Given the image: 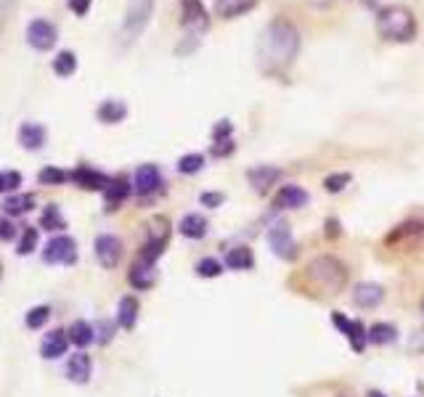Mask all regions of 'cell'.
<instances>
[{"instance_id":"f546056e","label":"cell","mask_w":424,"mask_h":397,"mask_svg":"<svg viewBox=\"0 0 424 397\" xmlns=\"http://www.w3.org/2000/svg\"><path fill=\"white\" fill-rule=\"evenodd\" d=\"M37 180H40L43 186H61V183L72 180V173L59 170V167H43V170L37 173Z\"/></svg>"},{"instance_id":"d590c367","label":"cell","mask_w":424,"mask_h":397,"mask_svg":"<svg viewBox=\"0 0 424 397\" xmlns=\"http://www.w3.org/2000/svg\"><path fill=\"white\" fill-rule=\"evenodd\" d=\"M21 186V175L16 170H8V173H0V193L16 191Z\"/></svg>"},{"instance_id":"ffe728a7","label":"cell","mask_w":424,"mask_h":397,"mask_svg":"<svg viewBox=\"0 0 424 397\" xmlns=\"http://www.w3.org/2000/svg\"><path fill=\"white\" fill-rule=\"evenodd\" d=\"M130 191H133V186L127 183V177H112L109 180V186H106V204H109V209H117V204L120 202H125L127 196H130Z\"/></svg>"},{"instance_id":"bcb514c9","label":"cell","mask_w":424,"mask_h":397,"mask_svg":"<svg viewBox=\"0 0 424 397\" xmlns=\"http://www.w3.org/2000/svg\"><path fill=\"white\" fill-rule=\"evenodd\" d=\"M422 312H424V297H422Z\"/></svg>"},{"instance_id":"7c38bea8","label":"cell","mask_w":424,"mask_h":397,"mask_svg":"<svg viewBox=\"0 0 424 397\" xmlns=\"http://www.w3.org/2000/svg\"><path fill=\"white\" fill-rule=\"evenodd\" d=\"M91 373H93L91 355L75 353L72 358H69V360H67V376H69V382L88 384V382H91Z\"/></svg>"},{"instance_id":"2e32d148","label":"cell","mask_w":424,"mask_h":397,"mask_svg":"<svg viewBox=\"0 0 424 397\" xmlns=\"http://www.w3.org/2000/svg\"><path fill=\"white\" fill-rule=\"evenodd\" d=\"M382 299H385V289H382L379 283H358V286L353 289V302L364 310L377 308Z\"/></svg>"},{"instance_id":"5b68a950","label":"cell","mask_w":424,"mask_h":397,"mask_svg":"<svg viewBox=\"0 0 424 397\" xmlns=\"http://www.w3.org/2000/svg\"><path fill=\"white\" fill-rule=\"evenodd\" d=\"M268 244L276 257L281 260H294L297 257V244L292 238V231H289L287 222H276L271 231H268Z\"/></svg>"},{"instance_id":"8fae6325","label":"cell","mask_w":424,"mask_h":397,"mask_svg":"<svg viewBox=\"0 0 424 397\" xmlns=\"http://www.w3.org/2000/svg\"><path fill=\"white\" fill-rule=\"evenodd\" d=\"M162 186V175H159V167L157 164H141L136 170V177H133V191L146 196V193H154Z\"/></svg>"},{"instance_id":"5bb4252c","label":"cell","mask_w":424,"mask_h":397,"mask_svg":"<svg viewBox=\"0 0 424 397\" xmlns=\"http://www.w3.org/2000/svg\"><path fill=\"white\" fill-rule=\"evenodd\" d=\"M48 141V130L43 125H37V122H24L21 127H19V143L27 148V151H37V148H43Z\"/></svg>"},{"instance_id":"f6af8a7d","label":"cell","mask_w":424,"mask_h":397,"mask_svg":"<svg viewBox=\"0 0 424 397\" xmlns=\"http://www.w3.org/2000/svg\"><path fill=\"white\" fill-rule=\"evenodd\" d=\"M0 279H3V263H0Z\"/></svg>"},{"instance_id":"ee69618b","label":"cell","mask_w":424,"mask_h":397,"mask_svg":"<svg viewBox=\"0 0 424 397\" xmlns=\"http://www.w3.org/2000/svg\"><path fill=\"white\" fill-rule=\"evenodd\" d=\"M366 397H387V395H382V392H377V389H371V392H369Z\"/></svg>"},{"instance_id":"30bf717a","label":"cell","mask_w":424,"mask_h":397,"mask_svg":"<svg viewBox=\"0 0 424 397\" xmlns=\"http://www.w3.org/2000/svg\"><path fill=\"white\" fill-rule=\"evenodd\" d=\"M279 177H281V170H279V167H271V164H260V167H252V170L247 173V180H249L252 191H258V193L271 191V186L279 183Z\"/></svg>"},{"instance_id":"ab89813d","label":"cell","mask_w":424,"mask_h":397,"mask_svg":"<svg viewBox=\"0 0 424 397\" xmlns=\"http://www.w3.org/2000/svg\"><path fill=\"white\" fill-rule=\"evenodd\" d=\"M231 151H233V141H231V138H228V141H215V143H212V154H215V157H228Z\"/></svg>"},{"instance_id":"44dd1931","label":"cell","mask_w":424,"mask_h":397,"mask_svg":"<svg viewBox=\"0 0 424 397\" xmlns=\"http://www.w3.org/2000/svg\"><path fill=\"white\" fill-rule=\"evenodd\" d=\"M67 334H69V342H72V344H77L80 350H85L88 344H93V342H96V328H93L88 321H75V324L69 326V331H67Z\"/></svg>"},{"instance_id":"277c9868","label":"cell","mask_w":424,"mask_h":397,"mask_svg":"<svg viewBox=\"0 0 424 397\" xmlns=\"http://www.w3.org/2000/svg\"><path fill=\"white\" fill-rule=\"evenodd\" d=\"M43 260L48 265H75L77 263V241L72 236H53L43 247Z\"/></svg>"},{"instance_id":"52a82bcc","label":"cell","mask_w":424,"mask_h":397,"mask_svg":"<svg viewBox=\"0 0 424 397\" xmlns=\"http://www.w3.org/2000/svg\"><path fill=\"white\" fill-rule=\"evenodd\" d=\"M93 249H96V260L104 265V267H117V263L122 260V241L117 236L112 233H101L96 238V244H93Z\"/></svg>"},{"instance_id":"d6986e66","label":"cell","mask_w":424,"mask_h":397,"mask_svg":"<svg viewBox=\"0 0 424 397\" xmlns=\"http://www.w3.org/2000/svg\"><path fill=\"white\" fill-rule=\"evenodd\" d=\"M258 6V0H215V14L220 19H233L247 11H252Z\"/></svg>"},{"instance_id":"e575fe53","label":"cell","mask_w":424,"mask_h":397,"mask_svg":"<svg viewBox=\"0 0 424 397\" xmlns=\"http://www.w3.org/2000/svg\"><path fill=\"white\" fill-rule=\"evenodd\" d=\"M35 247H37V228H27L24 233H21V241H19V254H32L35 252Z\"/></svg>"},{"instance_id":"d4e9b609","label":"cell","mask_w":424,"mask_h":397,"mask_svg":"<svg viewBox=\"0 0 424 397\" xmlns=\"http://www.w3.org/2000/svg\"><path fill=\"white\" fill-rule=\"evenodd\" d=\"M138 321V299L136 297H122L120 299V310H117V324L122 328H133Z\"/></svg>"},{"instance_id":"e0dca14e","label":"cell","mask_w":424,"mask_h":397,"mask_svg":"<svg viewBox=\"0 0 424 397\" xmlns=\"http://www.w3.org/2000/svg\"><path fill=\"white\" fill-rule=\"evenodd\" d=\"M67 347H69V334L61 331V328H56V331L46 334L43 344H40V355L48 358V360H56L61 355H67Z\"/></svg>"},{"instance_id":"4316f807","label":"cell","mask_w":424,"mask_h":397,"mask_svg":"<svg viewBox=\"0 0 424 397\" xmlns=\"http://www.w3.org/2000/svg\"><path fill=\"white\" fill-rule=\"evenodd\" d=\"M366 339L371 344H393L395 339H398V328L393 324H374L366 331Z\"/></svg>"},{"instance_id":"836d02e7","label":"cell","mask_w":424,"mask_h":397,"mask_svg":"<svg viewBox=\"0 0 424 397\" xmlns=\"http://www.w3.org/2000/svg\"><path fill=\"white\" fill-rule=\"evenodd\" d=\"M348 183H350V173H334V175H329L324 180V188L329 193H339Z\"/></svg>"},{"instance_id":"f1b7e54d","label":"cell","mask_w":424,"mask_h":397,"mask_svg":"<svg viewBox=\"0 0 424 397\" xmlns=\"http://www.w3.org/2000/svg\"><path fill=\"white\" fill-rule=\"evenodd\" d=\"M77 69V56L72 51H61L59 56L53 59V72L59 74V77H69V74H75Z\"/></svg>"},{"instance_id":"60d3db41","label":"cell","mask_w":424,"mask_h":397,"mask_svg":"<svg viewBox=\"0 0 424 397\" xmlns=\"http://www.w3.org/2000/svg\"><path fill=\"white\" fill-rule=\"evenodd\" d=\"M16 236V228L11 220H6V218H0V241H11Z\"/></svg>"},{"instance_id":"7402d4cb","label":"cell","mask_w":424,"mask_h":397,"mask_svg":"<svg viewBox=\"0 0 424 397\" xmlns=\"http://www.w3.org/2000/svg\"><path fill=\"white\" fill-rule=\"evenodd\" d=\"M0 206H3L6 215H27L35 206V196L32 193H14V196H6Z\"/></svg>"},{"instance_id":"9c48e42d","label":"cell","mask_w":424,"mask_h":397,"mask_svg":"<svg viewBox=\"0 0 424 397\" xmlns=\"http://www.w3.org/2000/svg\"><path fill=\"white\" fill-rule=\"evenodd\" d=\"M183 6V27L188 32H194V35H202V32L207 30V11H204V6H202V0H181Z\"/></svg>"},{"instance_id":"ac0fdd59","label":"cell","mask_w":424,"mask_h":397,"mask_svg":"<svg viewBox=\"0 0 424 397\" xmlns=\"http://www.w3.org/2000/svg\"><path fill=\"white\" fill-rule=\"evenodd\" d=\"M308 202H310V196L300 186H284L281 191L276 193V206L279 209H300Z\"/></svg>"},{"instance_id":"1f68e13d","label":"cell","mask_w":424,"mask_h":397,"mask_svg":"<svg viewBox=\"0 0 424 397\" xmlns=\"http://www.w3.org/2000/svg\"><path fill=\"white\" fill-rule=\"evenodd\" d=\"M202 167H204V157L202 154H186V157L178 159V173H183V175H194Z\"/></svg>"},{"instance_id":"484cf974","label":"cell","mask_w":424,"mask_h":397,"mask_svg":"<svg viewBox=\"0 0 424 397\" xmlns=\"http://www.w3.org/2000/svg\"><path fill=\"white\" fill-rule=\"evenodd\" d=\"M96 114H98V119L106 122V125H117V122H122V119L127 117V106L122 101H104L98 106Z\"/></svg>"},{"instance_id":"7a4b0ae2","label":"cell","mask_w":424,"mask_h":397,"mask_svg":"<svg viewBox=\"0 0 424 397\" xmlns=\"http://www.w3.org/2000/svg\"><path fill=\"white\" fill-rule=\"evenodd\" d=\"M308 279H310V283L316 289L334 297L339 294L345 289V283H348V267L339 263L337 257L324 254V257H316L313 263L308 265Z\"/></svg>"},{"instance_id":"8d00e7d4","label":"cell","mask_w":424,"mask_h":397,"mask_svg":"<svg viewBox=\"0 0 424 397\" xmlns=\"http://www.w3.org/2000/svg\"><path fill=\"white\" fill-rule=\"evenodd\" d=\"M199 202H202V206H210V209H218V206L226 202V196L220 191H207L199 196Z\"/></svg>"},{"instance_id":"d6a6232c","label":"cell","mask_w":424,"mask_h":397,"mask_svg":"<svg viewBox=\"0 0 424 397\" xmlns=\"http://www.w3.org/2000/svg\"><path fill=\"white\" fill-rule=\"evenodd\" d=\"M48 318H51V308L37 305V308H32L30 312H27L24 324H27V328H43V326L48 324Z\"/></svg>"},{"instance_id":"ba28073f","label":"cell","mask_w":424,"mask_h":397,"mask_svg":"<svg viewBox=\"0 0 424 397\" xmlns=\"http://www.w3.org/2000/svg\"><path fill=\"white\" fill-rule=\"evenodd\" d=\"M332 321H334V326L348 337V342H350V347L355 350V353H361L366 347V328H364V324L361 321H350V318H345L342 312H334L332 315Z\"/></svg>"},{"instance_id":"8992f818","label":"cell","mask_w":424,"mask_h":397,"mask_svg":"<svg viewBox=\"0 0 424 397\" xmlns=\"http://www.w3.org/2000/svg\"><path fill=\"white\" fill-rule=\"evenodd\" d=\"M59 40V32L56 27L48 21V19H35L30 27H27V43L35 51H51Z\"/></svg>"},{"instance_id":"7bdbcfd3","label":"cell","mask_w":424,"mask_h":397,"mask_svg":"<svg viewBox=\"0 0 424 397\" xmlns=\"http://www.w3.org/2000/svg\"><path fill=\"white\" fill-rule=\"evenodd\" d=\"M326 236H332V238L334 236H339V222L334 220V218L332 220H326Z\"/></svg>"},{"instance_id":"603a6c76","label":"cell","mask_w":424,"mask_h":397,"mask_svg":"<svg viewBox=\"0 0 424 397\" xmlns=\"http://www.w3.org/2000/svg\"><path fill=\"white\" fill-rule=\"evenodd\" d=\"M178 231H181L186 238H204V236H207V220H204V215L191 212V215H186L181 220Z\"/></svg>"},{"instance_id":"4fadbf2b","label":"cell","mask_w":424,"mask_h":397,"mask_svg":"<svg viewBox=\"0 0 424 397\" xmlns=\"http://www.w3.org/2000/svg\"><path fill=\"white\" fill-rule=\"evenodd\" d=\"M72 180L80 188H85V191H106L112 177H106L104 173H98L93 167H77L75 173H72Z\"/></svg>"},{"instance_id":"cb8c5ba5","label":"cell","mask_w":424,"mask_h":397,"mask_svg":"<svg viewBox=\"0 0 424 397\" xmlns=\"http://www.w3.org/2000/svg\"><path fill=\"white\" fill-rule=\"evenodd\" d=\"M226 265L231 270H252L255 254H252L249 247H233V249L226 254Z\"/></svg>"},{"instance_id":"b9f144b4","label":"cell","mask_w":424,"mask_h":397,"mask_svg":"<svg viewBox=\"0 0 424 397\" xmlns=\"http://www.w3.org/2000/svg\"><path fill=\"white\" fill-rule=\"evenodd\" d=\"M69 8H72L77 16H85L91 11V0H69Z\"/></svg>"},{"instance_id":"f35d334b","label":"cell","mask_w":424,"mask_h":397,"mask_svg":"<svg viewBox=\"0 0 424 397\" xmlns=\"http://www.w3.org/2000/svg\"><path fill=\"white\" fill-rule=\"evenodd\" d=\"M409 350L416 355L424 353V328H416V331H414V337L409 339Z\"/></svg>"},{"instance_id":"4dcf8cb0","label":"cell","mask_w":424,"mask_h":397,"mask_svg":"<svg viewBox=\"0 0 424 397\" xmlns=\"http://www.w3.org/2000/svg\"><path fill=\"white\" fill-rule=\"evenodd\" d=\"M220 273H223V263L215 257H204L197 263V276H202V279H218Z\"/></svg>"},{"instance_id":"9a60e30c","label":"cell","mask_w":424,"mask_h":397,"mask_svg":"<svg viewBox=\"0 0 424 397\" xmlns=\"http://www.w3.org/2000/svg\"><path fill=\"white\" fill-rule=\"evenodd\" d=\"M127 281L136 289H149V286H154V281H157V267L149 260L138 257L136 263H133V267H130V273H127Z\"/></svg>"},{"instance_id":"3957f363","label":"cell","mask_w":424,"mask_h":397,"mask_svg":"<svg viewBox=\"0 0 424 397\" xmlns=\"http://www.w3.org/2000/svg\"><path fill=\"white\" fill-rule=\"evenodd\" d=\"M377 30L385 40H395V43H409L416 37V19L409 8L403 6H387L382 8L377 16Z\"/></svg>"},{"instance_id":"83f0119b","label":"cell","mask_w":424,"mask_h":397,"mask_svg":"<svg viewBox=\"0 0 424 397\" xmlns=\"http://www.w3.org/2000/svg\"><path fill=\"white\" fill-rule=\"evenodd\" d=\"M40 228H43V231H53V233L67 228V220H64V215L59 212V206L48 204L46 209H43V215H40Z\"/></svg>"},{"instance_id":"74e56055","label":"cell","mask_w":424,"mask_h":397,"mask_svg":"<svg viewBox=\"0 0 424 397\" xmlns=\"http://www.w3.org/2000/svg\"><path fill=\"white\" fill-rule=\"evenodd\" d=\"M231 130H233V125H231L228 119H220V122L212 127V138H215V141H228V138H231Z\"/></svg>"},{"instance_id":"6da1fadb","label":"cell","mask_w":424,"mask_h":397,"mask_svg":"<svg viewBox=\"0 0 424 397\" xmlns=\"http://www.w3.org/2000/svg\"><path fill=\"white\" fill-rule=\"evenodd\" d=\"M297 48H300L297 30L289 21H273L263 35V64H265V69H268L271 61L281 64V67L292 64V59L297 56Z\"/></svg>"}]
</instances>
